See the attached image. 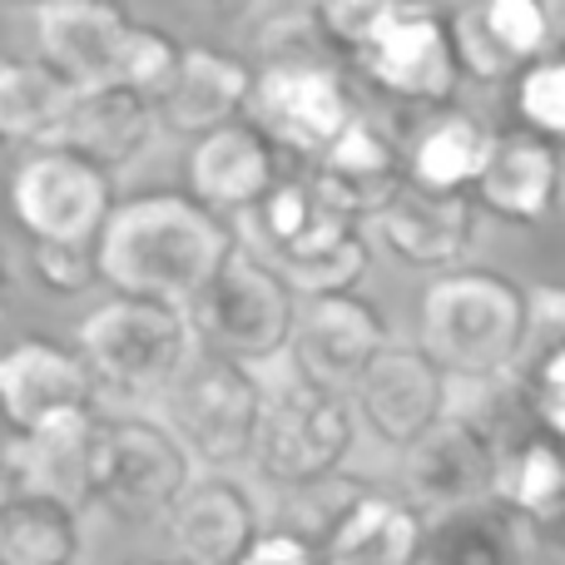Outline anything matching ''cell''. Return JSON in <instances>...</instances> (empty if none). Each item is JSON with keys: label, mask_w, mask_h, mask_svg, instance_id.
Wrapping results in <instances>:
<instances>
[{"label": "cell", "mask_w": 565, "mask_h": 565, "mask_svg": "<svg viewBox=\"0 0 565 565\" xmlns=\"http://www.w3.org/2000/svg\"><path fill=\"white\" fill-rule=\"evenodd\" d=\"M25 497V481H20V471H15V461L10 457H0V521L10 516V507Z\"/></svg>", "instance_id": "obj_40"}, {"label": "cell", "mask_w": 565, "mask_h": 565, "mask_svg": "<svg viewBox=\"0 0 565 565\" xmlns=\"http://www.w3.org/2000/svg\"><path fill=\"white\" fill-rule=\"evenodd\" d=\"M521 392H526V412L546 437L565 441V348L541 352V358L521 362Z\"/></svg>", "instance_id": "obj_35"}, {"label": "cell", "mask_w": 565, "mask_h": 565, "mask_svg": "<svg viewBox=\"0 0 565 565\" xmlns=\"http://www.w3.org/2000/svg\"><path fill=\"white\" fill-rule=\"evenodd\" d=\"M367 491L372 487H362V481H352V477H332V481H318V487H308V491H292L288 526L282 531H292V536H302L312 551H322L332 541V531L348 521V511L358 507Z\"/></svg>", "instance_id": "obj_33"}, {"label": "cell", "mask_w": 565, "mask_h": 565, "mask_svg": "<svg viewBox=\"0 0 565 565\" xmlns=\"http://www.w3.org/2000/svg\"><path fill=\"white\" fill-rule=\"evenodd\" d=\"M526 556H536L531 521H521L501 501L447 511L427 526V565H526Z\"/></svg>", "instance_id": "obj_26"}, {"label": "cell", "mask_w": 565, "mask_h": 565, "mask_svg": "<svg viewBox=\"0 0 565 565\" xmlns=\"http://www.w3.org/2000/svg\"><path fill=\"white\" fill-rule=\"evenodd\" d=\"M189 487H194V457L174 437V427H159L149 417H99L95 507H109L129 521H169Z\"/></svg>", "instance_id": "obj_6"}, {"label": "cell", "mask_w": 565, "mask_h": 565, "mask_svg": "<svg viewBox=\"0 0 565 565\" xmlns=\"http://www.w3.org/2000/svg\"><path fill=\"white\" fill-rule=\"evenodd\" d=\"M189 194L204 209L224 218H244L274 194L278 184V145L254 125V119H238V125L218 129V135L189 145Z\"/></svg>", "instance_id": "obj_17"}, {"label": "cell", "mask_w": 565, "mask_h": 565, "mask_svg": "<svg viewBox=\"0 0 565 565\" xmlns=\"http://www.w3.org/2000/svg\"><path fill=\"white\" fill-rule=\"evenodd\" d=\"M30 268H35L40 288L60 292V298H79L95 282H105L99 244H30Z\"/></svg>", "instance_id": "obj_34"}, {"label": "cell", "mask_w": 565, "mask_h": 565, "mask_svg": "<svg viewBox=\"0 0 565 565\" xmlns=\"http://www.w3.org/2000/svg\"><path fill=\"white\" fill-rule=\"evenodd\" d=\"M194 332L209 342V352L228 362H268L278 352H292V338H298V292L282 282L254 248H238V258L224 268L209 292L194 302Z\"/></svg>", "instance_id": "obj_5"}, {"label": "cell", "mask_w": 565, "mask_h": 565, "mask_svg": "<svg viewBox=\"0 0 565 565\" xmlns=\"http://www.w3.org/2000/svg\"><path fill=\"white\" fill-rule=\"evenodd\" d=\"M79 556V511L55 497H25L0 521V565H75Z\"/></svg>", "instance_id": "obj_29"}, {"label": "cell", "mask_w": 565, "mask_h": 565, "mask_svg": "<svg viewBox=\"0 0 565 565\" xmlns=\"http://www.w3.org/2000/svg\"><path fill=\"white\" fill-rule=\"evenodd\" d=\"M531 342V298L497 268H457L417 298V348L447 377L501 382L521 372Z\"/></svg>", "instance_id": "obj_2"}, {"label": "cell", "mask_w": 565, "mask_h": 565, "mask_svg": "<svg viewBox=\"0 0 565 565\" xmlns=\"http://www.w3.org/2000/svg\"><path fill=\"white\" fill-rule=\"evenodd\" d=\"M427 511L407 497L367 491L318 556L322 565H427Z\"/></svg>", "instance_id": "obj_23"}, {"label": "cell", "mask_w": 565, "mask_h": 565, "mask_svg": "<svg viewBox=\"0 0 565 565\" xmlns=\"http://www.w3.org/2000/svg\"><path fill=\"white\" fill-rule=\"evenodd\" d=\"M115 209V174L65 145L25 154L10 174V214L30 244H99Z\"/></svg>", "instance_id": "obj_8"}, {"label": "cell", "mask_w": 565, "mask_h": 565, "mask_svg": "<svg viewBox=\"0 0 565 565\" xmlns=\"http://www.w3.org/2000/svg\"><path fill=\"white\" fill-rule=\"evenodd\" d=\"M561 30H565V10H561Z\"/></svg>", "instance_id": "obj_43"}, {"label": "cell", "mask_w": 565, "mask_h": 565, "mask_svg": "<svg viewBox=\"0 0 565 565\" xmlns=\"http://www.w3.org/2000/svg\"><path fill=\"white\" fill-rule=\"evenodd\" d=\"M159 109L149 99H139L135 89H95V95H79L75 119H70L65 149H75L79 159L99 164L105 174L129 169L159 135Z\"/></svg>", "instance_id": "obj_25"}, {"label": "cell", "mask_w": 565, "mask_h": 565, "mask_svg": "<svg viewBox=\"0 0 565 565\" xmlns=\"http://www.w3.org/2000/svg\"><path fill=\"white\" fill-rule=\"evenodd\" d=\"M312 15H318V30L332 55L358 60L387 15V0H328V6H312Z\"/></svg>", "instance_id": "obj_36"}, {"label": "cell", "mask_w": 565, "mask_h": 565, "mask_svg": "<svg viewBox=\"0 0 565 565\" xmlns=\"http://www.w3.org/2000/svg\"><path fill=\"white\" fill-rule=\"evenodd\" d=\"M244 565H322V556L302 536H292V531L278 526V531H264V541L248 551Z\"/></svg>", "instance_id": "obj_38"}, {"label": "cell", "mask_w": 565, "mask_h": 565, "mask_svg": "<svg viewBox=\"0 0 565 565\" xmlns=\"http://www.w3.org/2000/svg\"><path fill=\"white\" fill-rule=\"evenodd\" d=\"M169 541L189 565H244L264 541L258 507L234 477H194V487L169 511Z\"/></svg>", "instance_id": "obj_18"}, {"label": "cell", "mask_w": 565, "mask_h": 565, "mask_svg": "<svg viewBox=\"0 0 565 565\" xmlns=\"http://www.w3.org/2000/svg\"><path fill=\"white\" fill-rule=\"evenodd\" d=\"M526 298H531V342H526V358L561 352L565 348V282H536V288H526Z\"/></svg>", "instance_id": "obj_37"}, {"label": "cell", "mask_w": 565, "mask_h": 565, "mask_svg": "<svg viewBox=\"0 0 565 565\" xmlns=\"http://www.w3.org/2000/svg\"><path fill=\"white\" fill-rule=\"evenodd\" d=\"M556 10L541 0H491V6L451 10V40H457L461 75L477 85H516L536 60L556 45Z\"/></svg>", "instance_id": "obj_15"}, {"label": "cell", "mask_w": 565, "mask_h": 565, "mask_svg": "<svg viewBox=\"0 0 565 565\" xmlns=\"http://www.w3.org/2000/svg\"><path fill=\"white\" fill-rule=\"evenodd\" d=\"M531 546L546 565H565V501L541 521H531Z\"/></svg>", "instance_id": "obj_39"}, {"label": "cell", "mask_w": 565, "mask_h": 565, "mask_svg": "<svg viewBox=\"0 0 565 565\" xmlns=\"http://www.w3.org/2000/svg\"><path fill=\"white\" fill-rule=\"evenodd\" d=\"M164 402L169 427H174V437L184 441L194 461H204L214 471L254 461L268 417V392L254 367L204 352Z\"/></svg>", "instance_id": "obj_4"}, {"label": "cell", "mask_w": 565, "mask_h": 565, "mask_svg": "<svg viewBox=\"0 0 565 565\" xmlns=\"http://www.w3.org/2000/svg\"><path fill=\"white\" fill-rule=\"evenodd\" d=\"M79 89L60 79L45 60L0 55V145L6 149H60L75 119Z\"/></svg>", "instance_id": "obj_22"}, {"label": "cell", "mask_w": 565, "mask_h": 565, "mask_svg": "<svg viewBox=\"0 0 565 565\" xmlns=\"http://www.w3.org/2000/svg\"><path fill=\"white\" fill-rule=\"evenodd\" d=\"M497 441L477 417L451 412L441 427H431L417 447L402 451L407 501L417 511L447 516V511L497 501Z\"/></svg>", "instance_id": "obj_13"}, {"label": "cell", "mask_w": 565, "mask_h": 565, "mask_svg": "<svg viewBox=\"0 0 565 565\" xmlns=\"http://www.w3.org/2000/svg\"><path fill=\"white\" fill-rule=\"evenodd\" d=\"M6 298H10V274H6V258H0V308H6Z\"/></svg>", "instance_id": "obj_41"}, {"label": "cell", "mask_w": 565, "mask_h": 565, "mask_svg": "<svg viewBox=\"0 0 565 565\" xmlns=\"http://www.w3.org/2000/svg\"><path fill=\"white\" fill-rule=\"evenodd\" d=\"M477 199L471 194H427V189H402L377 218V238L412 268L431 274H457L461 258L477 244Z\"/></svg>", "instance_id": "obj_20"}, {"label": "cell", "mask_w": 565, "mask_h": 565, "mask_svg": "<svg viewBox=\"0 0 565 565\" xmlns=\"http://www.w3.org/2000/svg\"><path fill=\"white\" fill-rule=\"evenodd\" d=\"M135 20L119 6L105 0H55V6H35V40L40 60L55 70L60 79L95 95V89L119 85V55Z\"/></svg>", "instance_id": "obj_16"}, {"label": "cell", "mask_w": 565, "mask_h": 565, "mask_svg": "<svg viewBox=\"0 0 565 565\" xmlns=\"http://www.w3.org/2000/svg\"><path fill=\"white\" fill-rule=\"evenodd\" d=\"M254 85H258V70L244 55L214 50V45H189L184 75H179V85L159 105V125L169 135H184L199 145V139L238 125L254 109Z\"/></svg>", "instance_id": "obj_21"}, {"label": "cell", "mask_w": 565, "mask_h": 565, "mask_svg": "<svg viewBox=\"0 0 565 565\" xmlns=\"http://www.w3.org/2000/svg\"><path fill=\"white\" fill-rule=\"evenodd\" d=\"M497 501L521 521H541L565 501V441L531 427L497 447Z\"/></svg>", "instance_id": "obj_28"}, {"label": "cell", "mask_w": 565, "mask_h": 565, "mask_svg": "<svg viewBox=\"0 0 565 565\" xmlns=\"http://www.w3.org/2000/svg\"><path fill=\"white\" fill-rule=\"evenodd\" d=\"M447 372L417 348V342H392L377 362L367 367L358 397L362 422L382 447H417L431 427L451 417L447 412Z\"/></svg>", "instance_id": "obj_14"}, {"label": "cell", "mask_w": 565, "mask_h": 565, "mask_svg": "<svg viewBox=\"0 0 565 565\" xmlns=\"http://www.w3.org/2000/svg\"><path fill=\"white\" fill-rule=\"evenodd\" d=\"M511 105H516L521 129H531V135L565 149V50H551L546 60H536L516 79Z\"/></svg>", "instance_id": "obj_32"}, {"label": "cell", "mask_w": 565, "mask_h": 565, "mask_svg": "<svg viewBox=\"0 0 565 565\" xmlns=\"http://www.w3.org/2000/svg\"><path fill=\"white\" fill-rule=\"evenodd\" d=\"M238 248L244 238L234 218L204 209L189 189H154L115 209L99 238V274L115 298L194 312V302L234 264Z\"/></svg>", "instance_id": "obj_1"}, {"label": "cell", "mask_w": 565, "mask_h": 565, "mask_svg": "<svg viewBox=\"0 0 565 565\" xmlns=\"http://www.w3.org/2000/svg\"><path fill=\"white\" fill-rule=\"evenodd\" d=\"M79 352L105 392L169 397L199 362L194 318L164 302L109 298L79 322Z\"/></svg>", "instance_id": "obj_3"}, {"label": "cell", "mask_w": 565, "mask_h": 565, "mask_svg": "<svg viewBox=\"0 0 565 565\" xmlns=\"http://www.w3.org/2000/svg\"><path fill=\"white\" fill-rule=\"evenodd\" d=\"M392 328L382 318V308L362 292L348 298H318L302 308L298 338H292V362H298V377L312 382L322 392H348L362 387L367 367L392 348Z\"/></svg>", "instance_id": "obj_12"}, {"label": "cell", "mask_w": 565, "mask_h": 565, "mask_svg": "<svg viewBox=\"0 0 565 565\" xmlns=\"http://www.w3.org/2000/svg\"><path fill=\"white\" fill-rule=\"evenodd\" d=\"M497 149V129H487L467 109H441L407 145V179L427 194H477Z\"/></svg>", "instance_id": "obj_24"}, {"label": "cell", "mask_w": 565, "mask_h": 565, "mask_svg": "<svg viewBox=\"0 0 565 565\" xmlns=\"http://www.w3.org/2000/svg\"><path fill=\"white\" fill-rule=\"evenodd\" d=\"M352 441H358V417H352L348 397L292 377L288 387L268 397L254 467L282 491H308L318 481L342 477Z\"/></svg>", "instance_id": "obj_7"}, {"label": "cell", "mask_w": 565, "mask_h": 565, "mask_svg": "<svg viewBox=\"0 0 565 565\" xmlns=\"http://www.w3.org/2000/svg\"><path fill=\"white\" fill-rule=\"evenodd\" d=\"M248 119L274 139L278 154L322 164L328 149L352 129L358 105L348 79L328 60H288V65H258Z\"/></svg>", "instance_id": "obj_11"}, {"label": "cell", "mask_w": 565, "mask_h": 565, "mask_svg": "<svg viewBox=\"0 0 565 565\" xmlns=\"http://www.w3.org/2000/svg\"><path fill=\"white\" fill-rule=\"evenodd\" d=\"M184 55L189 45L179 35H169L164 25H149V20H135L125 40V55H119V89H135L149 105H164L169 89L184 75Z\"/></svg>", "instance_id": "obj_31"}, {"label": "cell", "mask_w": 565, "mask_h": 565, "mask_svg": "<svg viewBox=\"0 0 565 565\" xmlns=\"http://www.w3.org/2000/svg\"><path fill=\"white\" fill-rule=\"evenodd\" d=\"M352 65L372 79L387 99L397 105H427V109H451L461 89V60L457 40H451V10L431 6H402L387 0L377 35L367 40Z\"/></svg>", "instance_id": "obj_10"}, {"label": "cell", "mask_w": 565, "mask_h": 565, "mask_svg": "<svg viewBox=\"0 0 565 565\" xmlns=\"http://www.w3.org/2000/svg\"><path fill=\"white\" fill-rule=\"evenodd\" d=\"M95 431L99 422H79V427L50 431V437L15 441L10 461H15L25 491L55 497L75 511L95 507Z\"/></svg>", "instance_id": "obj_27"}, {"label": "cell", "mask_w": 565, "mask_h": 565, "mask_svg": "<svg viewBox=\"0 0 565 565\" xmlns=\"http://www.w3.org/2000/svg\"><path fill=\"white\" fill-rule=\"evenodd\" d=\"M99 392L85 352L55 338H20L0 352V422L15 441L99 422Z\"/></svg>", "instance_id": "obj_9"}, {"label": "cell", "mask_w": 565, "mask_h": 565, "mask_svg": "<svg viewBox=\"0 0 565 565\" xmlns=\"http://www.w3.org/2000/svg\"><path fill=\"white\" fill-rule=\"evenodd\" d=\"M561 189H565L561 145L516 125V129H497L491 164L471 199H477V209L507 218V224L536 228L561 209Z\"/></svg>", "instance_id": "obj_19"}, {"label": "cell", "mask_w": 565, "mask_h": 565, "mask_svg": "<svg viewBox=\"0 0 565 565\" xmlns=\"http://www.w3.org/2000/svg\"><path fill=\"white\" fill-rule=\"evenodd\" d=\"M268 268H274V274L288 282L298 298H308V302L348 298V292H358V282L367 278L372 244L362 238V228H358V234L338 238V244L312 248V254H302V258H282V264H268Z\"/></svg>", "instance_id": "obj_30"}, {"label": "cell", "mask_w": 565, "mask_h": 565, "mask_svg": "<svg viewBox=\"0 0 565 565\" xmlns=\"http://www.w3.org/2000/svg\"><path fill=\"white\" fill-rule=\"evenodd\" d=\"M135 565H189V561H135Z\"/></svg>", "instance_id": "obj_42"}]
</instances>
